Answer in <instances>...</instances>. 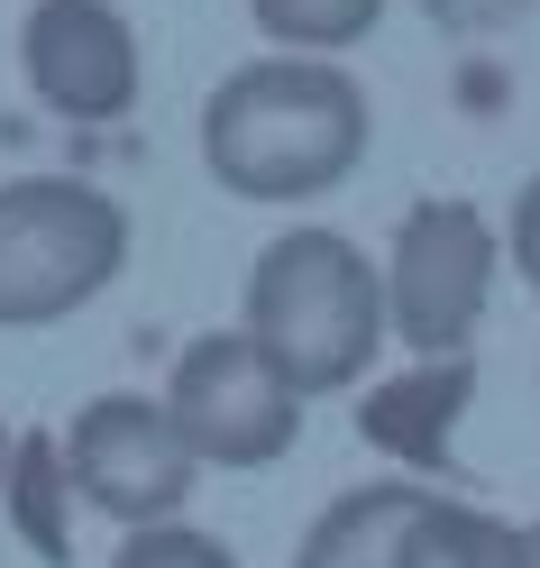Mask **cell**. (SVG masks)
<instances>
[{"instance_id": "6da1fadb", "label": "cell", "mask_w": 540, "mask_h": 568, "mask_svg": "<svg viewBox=\"0 0 540 568\" xmlns=\"http://www.w3.org/2000/svg\"><path fill=\"white\" fill-rule=\"evenodd\" d=\"M367 156V92L330 55H257L202 101V174L238 202H312Z\"/></svg>"}, {"instance_id": "7a4b0ae2", "label": "cell", "mask_w": 540, "mask_h": 568, "mask_svg": "<svg viewBox=\"0 0 540 568\" xmlns=\"http://www.w3.org/2000/svg\"><path fill=\"white\" fill-rule=\"evenodd\" d=\"M238 331L275 358V376L294 395H339L376 367L385 348V275L357 257V239L339 230H284L257 266H247V312Z\"/></svg>"}, {"instance_id": "3957f363", "label": "cell", "mask_w": 540, "mask_h": 568, "mask_svg": "<svg viewBox=\"0 0 540 568\" xmlns=\"http://www.w3.org/2000/svg\"><path fill=\"white\" fill-rule=\"evenodd\" d=\"M129 266V211L74 174L0 184V331H47Z\"/></svg>"}, {"instance_id": "277c9868", "label": "cell", "mask_w": 540, "mask_h": 568, "mask_svg": "<svg viewBox=\"0 0 540 568\" xmlns=\"http://www.w3.org/2000/svg\"><path fill=\"white\" fill-rule=\"evenodd\" d=\"M294 568H513V531L421 477H376L320 505Z\"/></svg>"}, {"instance_id": "5b68a950", "label": "cell", "mask_w": 540, "mask_h": 568, "mask_svg": "<svg viewBox=\"0 0 540 568\" xmlns=\"http://www.w3.org/2000/svg\"><path fill=\"white\" fill-rule=\"evenodd\" d=\"M495 257H503V239L477 202L430 193L404 211L394 257H385V322L404 331L412 358H467L486 294H495Z\"/></svg>"}, {"instance_id": "8992f818", "label": "cell", "mask_w": 540, "mask_h": 568, "mask_svg": "<svg viewBox=\"0 0 540 568\" xmlns=\"http://www.w3.org/2000/svg\"><path fill=\"white\" fill-rule=\"evenodd\" d=\"M165 413L202 468H275L303 440V395L247 331H202L165 376Z\"/></svg>"}, {"instance_id": "52a82bcc", "label": "cell", "mask_w": 540, "mask_h": 568, "mask_svg": "<svg viewBox=\"0 0 540 568\" xmlns=\"http://www.w3.org/2000/svg\"><path fill=\"white\" fill-rule=\"evenodd\" d=\"M64 468H74V495L92 514H111L120 531H156L184 514L202 458L184 449L165 395H92L64 432Z\"/></svg>"}, {"instance_id": "ba28073f", "label": "cell", "mask_w": 540, "mask_h": 568, "mask_svg": "<svg viewBox=\"0 0 540 568\" xmlns=\"http://www.w3.org/2000/svg\"><path fill=\"white\" fill-rule=\"evenodd\" d=\"M19 64L55 120L101 129V120L137 111V28L111 0H38L19 28Z\"/></svg>"}, {"instance_id": "9c48e42d", "label": "cell", "mask_w": 540, "mask_h": 568, "mask_svg": "<svg viewBox=\"0 0 540 568\" xmlns=\"http://www.w3.org/2000/svg\"><path fill=\"white\" fill-rule=\"evenodd\" d=\"M477 404V358H412L404 376H385L367 404H357V432H367L394 468H412L421 486L458 468V413Z\"/></svg>"}, {"instance_id": "30bf717a", "label": "cell", "mask_w": 540, "mask_h": 568, "mask_svg": "<svg viewBox=\"0 0 540 568\" xmlns=\"http://www.w3.org/2000/svg\"><path fill=\"white\" fill-rule=\"evenodd\" d=\"M74 468H64V432H19L10 449V486H0V514L28 541L38 568H74Z\"/></svg>"}, {"instance_id": "8fae6325", "label": "cell", "mask_w": 540, "mask_h": 568, "mask_svg": "<svg viewBox=\"0 0 540 568\" xmlns=\"http://www.w3.org/2000/svg\"><path fill=\"white\" fill-rule=\"evenodd\" d=\"M247 19H257L284 55H339L385 19V0H247Z\"/></svg>"}, {"instance_id": "7c38bea8", "label": "cell", "mask_w": 540, "mask_h": 568, "mask_svg": "<svg viewBox=\"0 0 540 568\" xmlns=\"http://www.w3.org/2000/svg\"><path fill=\"white\" fill-rule=\"evenodd\" d=\"M111 568H238V559L193 523H156V531H129Z\"/></svg>"}, {"instance_id": "4fadbf2b", "label": "cell", "mask_w": 540, "mask_h": 568, "mask_svg": "<svg viewBox=\"0 0 540 568\" xmlns=\"http://www.w3.org/2000/svg\"><path fill=\"white\" fill-rule=\"evenodd\" d=\"M531 0H421V19L440 28V38H495V28H513Z\"/></svg>"}, {"instance_id": "5bb4252c", "label": "cell", "mask_w": 540, "mask_h": 568, "mask_svg": "<svg viewBox=\"0 0 540 568\" xmlns=\"http://www.w3.org/2000/svg\"><path fill=\"white\" fill-rule=\"evenodd\" d=\"M503 247H513L522 284H540V174L522 184V202H513V230H503Z\"/></svg>"}, {"instance_id": "9a60e30c", "label": "cell", "mask_w": 540, "mask_h": 568, "mask_svg": "<svg viewBox=\"0 0 540 568\" xmlns=\"http://www.w3.org/2000/svg\"><path fill=\"white\" fill-rule=\"evenodd\" d=\"M513 568H540V523H522V531H513Z\"/></svg>"}, {"instance_id": "2e32d148", "label": "cell", "mask_w": 540, "mask_h": 568, "mask_svg": "<svg viewBox=\"0 0 540 568\" xmlns=\"http://www.w3.org/2000/svg\"><path fill=\"white\" fill-rule=\"evenodd\" d=\"M10 449H19V432H10V422H0V486H10Z\"/></svg>"}]
</instances>
